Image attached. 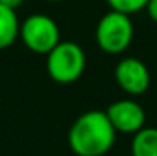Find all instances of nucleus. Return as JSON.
I'll return each mask as SVG.
<instances>
[{
  "mask_svg": "<svg viewBox=\"0 0 157 156\" xmlns=\"http://www.w3.org/2000/svg\"><path fill=\"white\" fill-rule=\"evenodd\" d=\"M18 39L33 54L47 55L60 42V29L47 14H32L20 22Z\"/></svg>",
  "mask_w": 157,
  "mask_h": 156,
  "instance_id": "4",
  "label": "nucleus"
},
{
  "mask_svg": "<svg viewBox=\"0 0 157 156\" xmlns=\"http://www.w3.org/2000/svg\"><path fill=\"white\" fill-rule=\"evenodd\" d=\"M117 86L129 96H140L151 86V72L139 57H124L114 69Z\"/></svg>",
  "mask_w": 157,
  "mask_h": 156,
  "instance_id": "5",
  "label": "nucleus"
},
{
  "mask_svg": "<svg viewBox=\"0 0 157 156\" xmlns=\"http://www.w3.org/2000/svg\"><path fill=\"white\" fill-rule=\"evenodd\" d=\"M24 2H25V0H0V3H3V5H7V7H12V9H15V10Z\"/></svg>",
  "mask_w": 157,
  "mask_h": 156,
  "instance_id": "11",
  "label": "nucleus"
},
{
  "mask_svg": "<svg viewBox=\"0 0 157 156\" xmlns=\"http://www.w3.org/2000/svg\"><path fill=\"white\" fill-rule=\"evenodd\" d=\"M20 34V20L17 10L0 3V50H5L15 44Z\"/></svg>",
  "mask_w": 157,
  "mask_h": 156,
  "instance_id": "7",
  "label": "nucleus"
},
{
  "mask_svg": "<svg viewBox=\"0 0 157 156\" xmlns=\"http://www.w3.org/2000/svg\"><path fill=\"white\" fill-rule=\"evenodd\" d=\"M105 2L112 10H119V12L132 15V14L144 10L149 0H105Z\"/></svg>",
  "mask_w": 157,
  "mask_h": 156,
  "instance_id": "9",
  "label": "nucleus"
},
{
  "mask_svg": "<svg viewBox=\"0 0 157 156\" xmlns=\"http://www.w3.org/2000/svg\"><path fill=\"white\" fill-rule=\"evenodd\" d=\"M107 118L117 133L136 134L145 126V111L134 99H119L105 109Z\"/></svg>",
  "mask_w": 157,
  "mask_h": 156,
  "instance_id": "6",
  "label": "nucleus"
},
{
  "mask_svg": "<svg viewBox=\"0 0 157 156\" xmlns=\"http://www.w3.org/2000/svg\"><path fill=\"white\" fill-rule=\"evenodd\" d=\"M87 66L85 52L77 42L60 40L45 55L47 74L57 84H72L82 77Z\"/></svg>",
  "mask_w": 157,
  "mask_h": 156,
  "instance_id": "2",
  "label": "nucleus"
},
{
  "mask_svg": "<svg viewBox=\"0 0 157 156\" xmlns=\"http://www.w3.org/2000/svg\"><path fill=\"white\" fill-rule=\"evenodd\" d=\"M117 131L105 111L92 109L72 122L67 134L69 148L77 156H104L112 150Z\"/></svg>",
  "mask_w": 157,
  "mask_h": 156,
  "instance_id": "1",
  "label": "nucleus"
},
{
  "mask_svg": "<svg viewBox=\"0 0 157 156\" xmlns=\"http://www.w3.org/2000/svg\"><path fill=\"white\" fill-rule=\"evenodd\" d=\"M134 39V24L129 14L109 10L99 18L95 27V42L102 52L119 55L129 49Z\"/></svg>",
  "mask_w": 157,
  "mask_h": 156,
  "instance_id": "3",
  "label": "nucleus"
},
{
  "mask_svg": "<svg viewBox=\"0 0 157 156\" xmlns=\"http://www.w3.org/2000/svg\"><path fill=\"white\" fill-rule=\"evenodd\" d=\"M44 2H62V0H44Z\"/></svg>",
  "mask_w": 157,
  "mask_h": 156,
  "instance_id": "12",
  "label": "nucleus"
},
{
  "mask_svg": "<svg viewBox=\"0 0 157 156\" xmlns=\"http://www.w3.org/2000/svg\"><path fill=\"white\" fill-rule=\"evenodd\" d=\"M132 156H157V128H144L137 131L130 144Z\"/></svg>",
  "mask_w": 157,
  "mask_h": 156,
  "instance_id": "8",
  "label": "nucleus"
},
{
  "mask_svg": "<svg viewBox=\"0 0 157 156\" xmlns=\"http://www.w3.org/2000/svg\"><path fill=\"white\" fill-rule=\"evenodd\" d=\"M145 10H147L149 18L157 24V0H149L147 5H145Z\"/></svg>",
  "mask_w": 157,
  "mask_h": 156,
  "instance_id": "10",
  "label": "nucleus"
}]
</instances>
